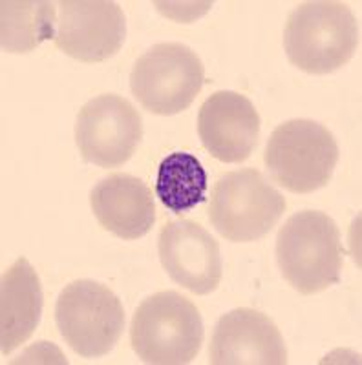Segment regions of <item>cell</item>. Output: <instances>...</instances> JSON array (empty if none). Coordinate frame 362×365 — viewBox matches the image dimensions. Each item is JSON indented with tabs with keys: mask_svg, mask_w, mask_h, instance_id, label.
Masks as SVG:
<instances>
[{
	"mask_svg": "<svg viewBox=\"0 0 362 365\" xmlns=\"http://www.w3.org/2000/svg\"><path fill=\"white\" fill-rule=\"evenodd\" d=\"M276 262L283 279L300 294L337 285L344 263L337 223L318 210L293 214L276 237Z\"/></svg>",
	"mask_w": 362,
	"mask_h": 365,
	"instance_id": "obj_2",
	"label": "cell"
},
{
	"mask_svg": "<svg viewBox=\"0 0 362 365\" xmlns=\"http://www.w3.org/2000/svg\"><path fill=\"white\" fill-rule=\"evenodd\" d=\"M205 66L196 51L179 42H159L136 61L130 88L143 108L176 115L194 103L203 88Z\"/></svg>",
	"mask_w": 362,
	"mask_h": 365,
	"instance_id": "obj_6",
	"label": "cell"
},
{
	"mask_svg": "<svg viewBox=\"0 0 362 365\" xmlns=\"http://www.w3.org/2000/svg\"><path fill=\"white\" fill-rule=\"evenodd\" d=\"M55 324L74 353L99 358L119 341L125 329V309L106 285L79 279L59 294Z\"/></svg>",
	"mask_w": 362,
	"mask_h": 365,
	"instance_id": "obj_7",
	"label": "cell"
},
{
	"mask_svg": "<svg viewBox=\"0 0 362 365\" xmlns=\"http://www.w3.org/2000/svg\"><path fill=\"white\" fill-rule=\"evenodd\" d=\"M198 133L208 154L221 163H243L260 139V115L236 91H216L198 113Z\"/></svg>",
	"mask_w": 362,
	"mask_h": 365,
	"instance_id": "obj_12",
	"label": "cell"
},
{
	"mask_svg": "<svg viewBox=\"0 0 362 365\" xmlns=\"http://www.w3.org/2000/svg\"><path fill=\"white\" fill-rule=\"evenodd\" d=\"M286 212V197L254 168L227 172L214 182L208 220L236 243L262 240Z\"/></svg>",
	"mask_w": 362,
	"mask_h": 365,
	"instance_id": "obj_5",
	"label": "cell"
},
{
	"mask_svg": "<svg viewBox=\"0 0 362 365\" xmlns=\"http://www.w3.org/2000/svg\"><path fill=\"white\" fill-rule=\"evenodd\" d=\"M90 207L104 230L121 240H139L156 221L152 192L136 175L112 174L90 194Z\"/></svg>",
	"mask_w": 362,
	"mask_h": 365,
	"instance_id": "obj_13",
	"label": "cell"
},
{
	"mask_svg": "<svg viewBox=\"0 0 362 365\" xmlns=\"http://www.w3.org/2000/svg\"><path fill=\"white\" fill-rule=\"evenodd\" d=\"M289 63L313 75H326L350 63L358 48V22L348 4L309 0L289 13L283 29Z\"/></svg>",
	"mask_w": 362,
	"mask_h": 365,
	"instance_id": "obj_1",
	"label": "cell"
},
{
	"mask_svg": "<svg viewBox=\"0 0 362 365\" xmlns=\"http://www.w3.org/2000/svg\"><path fill=\"white\" fill-rule=\"evenodd\" d=\"M213 365H283L288 347L275 322L254 309H234L218 319L208 349Z\"/></svg>",
	"mask_w": 362,
	"mask_h": 365,
	"instance_id": "obj_11",
	"label": "cell"
},
{
	"mask_svg": "<svg viewBox=\"0 0 362 365\" xmlns=\"http://www.w3.org/2000/svg\"><path fill=\"white\" fill-rule=\"evenodd\" d=\"M126 37L125 13L109 0H61L54 42L81 63H103L121 50Z\"/></svg>",
	"mask_w": 362,
	"mask_h": 365,
	"instance_id": "obj_9",
	"label": "cell"
},
{
	"mask_svg": "<svg viewBox=\"0 0 362 365\" xmlns=\"http://www.w3.org/2000/svg\"><path fill=\"white\" fill-rule=\"evenodd\" d=\"M338 155L337 141L326 126L291 119L273 130L263 161L280 187L293 194H311L328 185Z\"/></svg>",
	"mask_w": 362,
	"mask_h": 365,
	"instance_id": "obj_4",
	"label": "cell"
},
{
	"mask_svg": "<svg viewBox=\"0 0 362 365\" xmlns=\"http://www.w3.org/2000/svg\"><path fill=\"white\" fill-rule=\"evenodd\" d=\"M54 2L22 0L2 2V48L9 53H28L48 38L55 37L57 9Z\"/></svg>",
	"mask_w": 362,
	"mask_h": 365,
	"instance_id": "obj_15",
	"label": "cell"
},
{
	"mask_svg": "<svg viewBox=\"0 0 362 365\" xmlns=\"http://www.w3.org/2000/svg\"><path fill=\"white\" fill-rule=\"evenodd\" d=\"M158 252L163 269L192 294L205 296L221 282V254L218 241L191 220H174L161 227Z\"/></svg>",
	"mask_w": 362,
	"mask_h": 365,
	"instance_id": "obj_10",
	"label": "cell"
},
{
	"mask_svg": "<svg viewBox=\"0 0 362 365\" xmlns=\"http://www.w3.org/2000/svg\"><path fill=\"white\" fill-rule=\"evenodd\" d=\"M143 139L141 113L125 97L104 93L81 108L75 143L84 161L103 168L125 165Z\"/></svg>",
	"mask_w": 362,
	"mask_h": 365,
	"instance_id": "obj_8",
	"label": "cell"
},
{
	"mask_svg": "<svg viewBox=\"0 0 362 365\" xmlns=\"http://www.w3.org/2000/svg\"><path fill=\"white\" fill-rule=\"evenodd\" d=\"M0 299V344L2 354H9L34 336L42 312L41 279L26 257L2 274Z\"/></svg>",
	"mask_w": 362,
	"mask_h": 365,
	"instance_id": "obj_14",
	"label": "cell"
},
{
	"mask_svg": "<svg viewBox=\"0 0 362 365\" xmlns=\"http://www.w3.org/2000/svg\"><path fill=\"white\" fill-rule=\"evenodd\" d=\"M130 344L145 364H191L203 344L200 311L179 292H156L134 312Z\"/></svg>",
	"mask_w": 362,
	"mask_h": 365,
	"instance_id": "obj_3",
	"label": "cell"
},
{
	"mask_svg": "<svg viewBox=\"0 0 362 365\" xmlns=\"http://www.w3.org/2000/svg\"><path fill=\"white\" fill-rule=\"evenodd\" d=\"M208 175L196 155L172 152L159 163L156 195L174 214L192 210L207 197Z\"/></svg>",
	"mask_w": 362,
	"mask_h": 365,
	"instance_id": "obj_16",
	"label": "cell"
}]
</instances>
